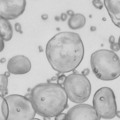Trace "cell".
<instances>
[{"instance_id": "8", "label": "cell", "mask_w": 120, "mask_h": 120, "mask_svg": "<svg viewBox=\"0 0 120 120\" xmlns=\"http://www.w3.org/2000/svg\"><path fill=\"white\" fill-rule=\"evenodd\" d=\"M67 120H99L100 117L92 105L78 103L70 108L66 115Z\"/></svg>"}, {"instance_id": "5", "label": "cell", "mask_w": 120, "mask_h": 120, "mask_svg": "<svg viewBox=\"0 0 120 120\" xmlns=\"http://www.w3.org/2000/svg\"><path fill=\"white\" fill-rule=\"evenodd\" d=\"M9 106L7 120H30L35 118L37 112L32 100L20 94H10L5 96Z\"/></svg>"}, {"instance_id": "23", "label": "cell", "mask_w": 120, "mask_h": 120, "mask_svg": "<svg viewBox=\"0 0 120 120\" xmlns=\"http://www.w3.org/2000/svg\"><path fill=\"white\" fill-rule=\"evenodd\" d=\"M116 116L120 118V111H117V112H116Z\"/></svg>"}, {"instance_id": "21", "label": "cell", "mask_w": 120, "mask_h": 120, "mask_svg": "<svg viewBox=\"0 0 120 120\" xmlns=\"http://www.w3.org/2000/svg\"><path fill=\"white\" fill-rule=\"evenodd\" d=\"M88 73H89V70H88V69H84V71H83V73H82V74H84L85 76H86V75H87Z\"/></svg>"}, {"instance_id": "25", "label": "cell", "mask_w": 120, "mask_h": 120, "mask_svg": "<svg viewBox=\"0 0 120 120\" xmlns=\"http://www.w3.org/2000/svg\"><path fill=\"white\" fill-rule=\"evenodd\" d=\"M118 44H119V46H120V36H119V38H118Z\"/></svg>"}, {"instance_id": "4", "label": "cell", "mask_w": 120, "mask_h": 120, "mask_svg": "<svg viewBox=\"0 0 120 120\" xmlns=\"http://www.w3.org/2000/svg\"><path fill=\"white\" fill-rule=\"evenodd\" d=\"M68 99L74 103H84L91 94V83L84 74L73 73L66 77L63 83Z\"/></svg>"}, {"instance_id": "3", "label": "cell", "mask_w": 120, "mask_h": 120, "mask_svg": "<svg viewBox=\"0 0 120 120\" xmlns=\"http://www.w3.org/2000/svg\"><path fill=\"white\" fill-rule=\"evenodd\" d=\"M92 72L99 80L111 81L120 76V58L112 50L100 49L90 57Z\"/></svg>"}, {"instance_id": "20", "label": "cell", "mask_w": 120, "mask_h": 120, "mask_svg": "<svg viewBox=\"0 0 120 120\" xmlns=\"http://www.w3.org/2000/svg\"><path fill=\"white\" fill-rule=\"evenodd\" d=\"M114 40H115V38H114V36H110V37H109V42H110V43H112V42H114Z\"/></svg>"}, {"instance_id": "17", "label": "cell", "mask_w": 120, "mask_h": 120, "mask_svg": "<svg viewBox=\"0 0 120 120\" xmlns=\"http://www.w3.org/2000/svg\"><path fill=\"white\" fill-rule=\"evenodd\" d=\"M66 115L67 114H64V113H63V112H61V113H59L58 115H56L55 116V119L56 120H61V119H66Z\"/></svg>"}, {"instance_id": "18", "label": "cell", "mask_w": 120, "mask_h": 120, "mask_svg": "<svg viewBox=\"0 0 120 120\" xmlns=\"http://www.w3.org/2000/svg\"><path fill=\"white\" fill-rule=\"evenodd\" d=\"M15 29H16V31H17V32L22 33V30H21V25H20V23H16V24H15Z\"/></svg>"}, {"instance_id": "13", "label": "cell", "mask_w": 120, "mask_h": 120, "mask_svg": "<svg viewBox=\"0 0 120 120\" xmlns=\"http://www.w3.org/2000/svg\"><path fill=\"white\" fill-rule=\"evenodd\" d=\"M8 87V77L6 74L0 75V90H1V97H5Z\"/></svg>"}, {"instance_id": "9", "label": "cell", "mask_w": 120, "mask_h": 120, "mask_svg": "<svg viewBox=\"0 0 120 120\" xmlns=\"http://www.w3.org/2000/svg\"><path fill=\"white\" fill-rule=\"evenodd\" d=\"M7 70L14 75L26 74L31 70V61L24 55H15L7 62Z\"/></svg>"}, {"instance_id": "12", "label": "cell", "mask_w": 120, "mask_h": 120, "mask_svg": "<svg viewBox=\"0 0 120 120\" xmlns=\"http://www.w3.org/2000/svg\"><path fill=\"white\" fill-rule=\"evenodd\" d=\"M0 27H1V35L2 39L4 41H9L12 38L13 30L10 22L8 19H5L4 17H0Z\"/></svg>"}, {"instance_id": "16", "label": "cell", "mask_w": 120, "mask_h": 120, "mask_svg": "<svg viewBox=\"0 0 120 120\" xmlns=\"http://www.w3.org/2000/svg\"><path fill=\"white\" fill-rule=\"evenodd\" d=\"M110 48H111V50L114 51V52H117L118 50H120V46H119L118 42H115V41L110 43Z\"/></svg>"}, {"instance_id": "15", "label": "cell", "mask_w": 120, "mask_h": 120, "mask_svg": "<svg viewBox=\"0 0 120 120\" xmlns=\"http://www.w3.org/2000/svg\"><path fill=\"white\" fill-rule=\"evenodd\" d=\"M92 4L96 9H102L104 5L102 0H92Z\"/></svg>"}, {"instance_id": "19", "label": "cell", "mask_w": 120, "mask_h": 120, "mask_svg": "<svg viewBox=\"0 0 120 120\" xmlns=\"http://www.w3.org/2000/svg\"><path fill=\"white\" fill-rule=\"evenodd\" d=\"M65 79H66V77L65 76H60L59 77V80H58V82L57 83H59V84H62V83H64V81H65Z\"/></svg>"}, {"instance_id": "2", "label": "cell", "mask_w": 120, "mask_h": 120, "mask_svg": "<svg viewBox=\"0 0 120 120\" xmlns=\"http://www.w3.org/2000/svg\"><path fill=\"white\" fill-rule=\"evenodd\" d=\"M37 114L52 118L64 111L68 106V96L59 83H41L34 86L30 93Z\"/></svg>"}, {"instance_id": "7", "label": "cell", "mask_w": 120, "mask_h": 120, "mask_svg": "<svg viewBox=\"0 0 120 120\" xmlns=\"http://www.w3.org/2000/svg\"><path fill=\"white\" fill-rule=\"evenodd\" d=\"M26 0H0V16L13 20L25 11Z\"/></svg>"}, {"instance_id": "6", "label": "cell", "mask_w": 120, "mask_h": 120, "mask_svg": "<svg viewBox=\"0 0 120 120\" xmlns=\"http://www.w3.org/2000/svg\"><path fill=\"white\" fill-rule=\"evenodd\" d=\"M93 107L100 118H114L117 112V104L113 90L109 87L99 88L93 96Z\"/></svg>"}, {"instance_id": "11", "label": "cell", "mask_w": 120, "mask_h": 120, "mask_svg": "<svg viewBox=\"0 0 120 120\" xmlns=\"http://www.w3.org/2000/svg\"><path fill=\"white\" fill-rule=\"evenodd\" d=\"M85 24H86V18L81 13L72 14L68 19V26L72 30H78V29L83 28Z\"/></svg>"}, {"instance_id": "10", "label": "cell", "mask_w": 120, "mask_h": 120, "mask_svg": "<svg viewBox=\"0 0 120 120\" xmlns=\"http://www.w3.org/2000/svg\"><path fill=\"white\" fill-rule=\"evenodd\" d=\"M103 4L113 24L120 28V0H104Z\"/></svg>"}, {"instance_id": "22", "label": "cell", "mask_w": 120, "mask_h": 120, "mask_svg": "<svg viewBox=\"0 0 120 120\" xmlns=\"http://www.w3.org/2000/svg\"><path fill=\"white\" fill-rule=\"evenodd\" d=\"M66 16H67L66 14H62V15H61V19H62V20H65V19H66Z\"/></svg>"}, {"instance_id": "14", "label": "cell", "mask_w": 120, "mask_h": 120, "mask_svg": "<svg viewBox=\"0 0 120 120\" xmlns=\"http://www.w3.org/2000/svg\"><path fill=\"white\" fill-rule=\"evenodd\" d=\"M2 98V102H1V112H2V119L3 120H7L9 115V106L8 103L5 99V97H1Z\"/></svg>"}, {"instance_id": "24", "label": "cell", "mask_w": 120, "mask_h": 120, "mask_svg": "<svg viewBox=\"0 0 120 120\" xmlns=\"http://www.w3.org/2000/svg\"><path fill=\"white\" fill-rule=\"evenodd\" d=\"M47 18V15H43V19H46Z\"/></svg>"}, {"instance_id": "1", "label": "cell", "mask_w": 120, "mask_h": 120, "mask_svg": "<svg viewBox=\"0 0 120 120\" xmlns=\"http://www.w3.org/2000/svg\"><path fill=\"white\" fill-rule=\"evenodd\" d=\"M45 53L52 68L64 74L74 71L82 62L84 45L79 34L63 31L57 33L48 41Z\"/></svg>"}]
</instances>
